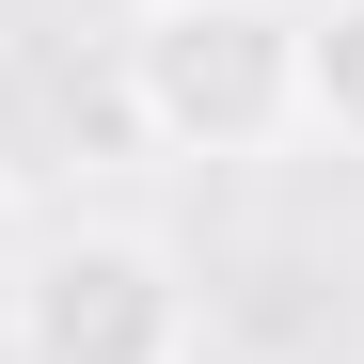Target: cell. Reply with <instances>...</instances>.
Masks as SVG:
<instances>
[{
  "mask_svg": "<svg viewBox=\"0 0 364 364\" xmlns=\"http://www.w3.org/2000/svg\"><path fill=\"white\" fill-rule=\"evenodd\" d=\"M0 364H191V269L143 222L48 237L0 285Z\"/></svg>",
  "mask_w": 364,
  "mask_h": 364,
  "instance_id": "obj_2",
  "label": "cell"
},
{
  "mask_svg": "<svg viewBox=\"0 0 364 364\" xmlns=\"http://www.w3.org/2000/svg\"><path fill=\"white\" fill-rule=\"evenodd\" d=\"M301 127L364 159V0H301Z\"/></svg>",
  "mask_w": 364,
  "mask_h": 364,
  "instance_id": "obj_3",
  "label": "cell"
},
{
  "mask_svg": "<svg viewBox=\"0 0 364 364\" xmlns=\"http://www.w3.org/2000/svg\"><path fill=\"white\" fill-rule=\"evenodd\" d=\"M127 111L174 159H269L301 127V0H143Z\"/></svg>",
  "mask_w": 364,
  "mask_h": 364,
  "instance_id": "obj_1",
  "label": "cell"
}]
</instances>
